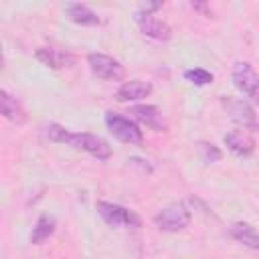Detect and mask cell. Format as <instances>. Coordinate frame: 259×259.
<instances>
[{"label":"cell","instance_id":"21","mask_svg":"<svg viewBox=\"0 0 259 259\" xmlns=\"http://www.w3.org/2000/svg\"><path fill=\"white\" fill-rule=\"evenodd\" d=\"M190 6H192L196 12H200L202 16H210V14H212V10L208 8V4H206V2H190Z\"/></svg>","mask_w":259,"mask_h":259},{"label":"cell","instance_id":"20","mask_svg":"<svg viewBox=\"0 0 259 259\" xmlns=\"http://www.w3.org/2000/svg\"><path fill=\"white\" fill-rule=\"evenodd\" d=\"M162 8V2H142L138 6V12H144V14H154L156 10Z\"/></svg>","mask_w":259,"mask_h":259},{"label":"cell","instance_id":"9","mask_svg":"<svg viewBox=\"0 0 259 259\" xmlns=\"http://www.w3.org/2000/svg\"><path fill=\"white\" fill-rule=\"evenodd\" d=\"M223 144L235 156H251L255 152V146H257L253 136L249 132H245V130H231V132H227L223 136Z\"/></svg>","mask_w":259,"mask_h":259},{"label":"cell","instance_id":"10","mask_svg":"<svg viewBox=\"0 0 259 259\" xmlns=\"http://www.w3.org/2000/svg\"><path fill=\"white\" fill-rule=\"evenodd\" d=\"M130 113L134 115V119H138L142 125H146V127H150V130H154V132L166 130V119H164L162 111H160L156 105L140 103V105L130 107Z\"/></svg>","mask_w":259,"mask_h":259},{"label":"cell","instance_id":"14","mask_svg":"<svg viewBox=\"0 0 259 259\" xmlns=\"http://www.w3.org/2000/svg\"><path fill=\"white\" fill-rule=\"evenodd\" d=\"M0 111L14 125H22L26 121V111H24L22 103L14 95H10L6 89L0 91Z\"/></svg>","mask_w":259,"mask_h":259},{"label":"cell","instance_id":"5","mask_svg":"<svg viewBox=\"0 0 259 259\" xmlns=\"http://www.w3.org/2000/svg\"><path fill=\"white\" fill-rule=\"evenodd\" d=\"M95 210L111 227H121V229H136V227H140V217L134 210H130V208H125L121 204L99 200L95 204Z\"/></svg>","mask_w":259,"mask_h":259},{"label":"cell","instance_id":"11","mask_svg":"<svg viewBox=\"0 0 259 259\" xmlns=\"http://www.w3.org/2000/svg\"><path fill=\"white\" fill-rule=\"evenodd\" d=\"M63 12L71 22H75L79 26H99L101 24L99 14L95 10H91L87 4H83V2H67Z\"/></svg>","mask_w":259,"mask_h":259},{"label":"cell","instance_id":"16","mask_svg":"<svg viewBox=\"0 0 259 259\" xmlns=\"http://www.w3.org/2000/svg\"><path fill=\"white\" fill-rule=\"evenodd\" d=\"M55 227H57V221H55V217H51V214H40V217L36 219L34 227H32V235H30V241H32L34 245L42 243L45 239H49V237L55 233Z\"/></svg>","mask_w":259,"mask_h":259},{"label":"cell","instance_id":"17","mask_svg":"<svg viewBox=\"0 0 259 259\" xmlns=\"http://www.w3.org/2000/svg\"><path fill=\"white\" fill-rule=\"evenodd\" d=\"M184 79L196 87H204V85H210L212 83V73L206 71V69H200V67H194V69H186L184 71Z\"/></svg>","mask_w":259,"mask_h":259},{"label":"cell","instance_id":"13","mask_svg":"<svg viewBox=\"0 0 259 259\" xmlns=\"http://www.w3.org/2000/svg\"><path fill=\"white\" fill-rule=\"evenodd\" d=\"M152 93V83L148 81H140V79H134V81H125L117 87L115 91V99L121 101V103H127V101H140L144 97H148Z\"/></svg>","mask_w":259,"mask_h":259},{"label":"cell","instance_id":"1","mask_svg":"<svg viewBox=\"0 0 259 259\" xmlns=\"http://www.w3.org/2000/svg\"><path fill=\"white\" fill-rule=\"evenodd\" d=\"M231 81L235 89L249 101L259 103V73L247 61H237L231 69Z\"/></svg>","mask_w":259,"mask_h":259},{"label":"cell","instance_id":"18","mask_svg":"<svg viewBox=\"0 0 259 259\" xmlns=\"http://www.w3.org/2000/svg\"><path fill=\"white\" fill-rule=\"evenodd\" d=\"M69 136H71V132H69L67 127L59 125V123H49V127H47V138H49L51 142H57V144H67Z\"/></svg>","mask_w":259,"mask_h":259},{"label":"cell","instance_id":"12","mask_svg":"<svg viewBox=\"0 0 259 259\" xmlns=\"http://www.w3.org/2000/svg\"><path fill=\"white\" fill-rule=\"evenodd\" d=\"M36 59L49 69H65V67L75 65V57L69 51L55 49V47H40L36 51Z\"/></svg>","mask_w":259,"mask_h":259},{"label":"cell","instance_id":"6","mask_svg":"<svg viewBox=\"0 0 259 259\" xmlns=\"http://www.w3.org/2000/svg\"><path fill=\"white\" fill-rule=\"evenodd\" d=\"M87 63H89V69L93 75H97L99 79H105V81H121L125 77V69L123 65L109 57V55H103V53H89L87 55Z\"/></svg>","mask_w":259,"mask_h":259},{"label":"cell","instance_id":"3","mask_svg":"<svg viewBox=\"0 0 259 259\" xmlns=\"http://www.w3.org/2000/svg\"><path fill=\"white\" fill-rule=\"evenodd\" d=\"M190 208L184 202H170L168 206H164L156 217H154V225L160 231L166 233H178L182 229H186L190 225Z\"/></svg>","mask_w":259,"mask_h":259},{"label":"cell","instance_id":"19","mask_svg":"<svg viewBox=\"0 0 259 259\" xmlns=\"http://www.w3.org/2000/svg\"><path fill=\"white\" fill-rule=\"evenodd\" d=\"M198 150H200V158L206 162V164H212V162H217V160H221V150L214 146V144H210V142H200L198 144Z\"/></svg>","mask_w":259,"mask_h":259},{"label":"cell","instance_id":"7","mask_svg":"<svg viewBox=\"0 0 259 259\" xmlns=\"http://www.w3.org/2000/svg\"><path fill=\"white\" fill-rule=\"evenodd\" d=\"M223 105L229 113V119L233 123H237L241 130L245 132H255L259 127L257 123V117H255V111L253 107L245 101V99H237V97H225L223 99Z\"/></svg>","mask_w":259,"mask_h":259},{"label":"cell","instance_id":"15","mask_svg":"<svg viewBox=\"0 0 259 259\" xmlns=\"http://www.w3.org/2000/svg\"><path fill=\"white\" fill-rule=\"evenodd\" d=\"M229 235H231L237 243H241V245H245V247H249V249H253V251H259V231H257L251 223H245V221L231 223Z\"/></svg>","mask_w":259,"mask_h":259},{"label":"cell","instance_id":"8","mask_svg":"<svg viewBox=\"0 0 259 259\" xmlns=\"http://www.w3.org/2000/svg\"><path fill=\"white\" fill-rule=\"evenodd\" d=\"M134 22L138 24V28H140V32L144 34V36H150V38H154V40H170L172 38V28L164 22V20H160V18H156L154 14H144V12H134Z\"/></svg>","mask_w":259,"mask_h":259},{"label":"cell","instance_id":"4","mask_svg":"<svg viewBox=\"0 0 259 259\" xmlns=\"http://www.w3.org/2000/svg\"><path fill=\"white\" fill-rule=\"evenodd\" d=\"M67 144L73 146L75 150L91 154L97 160H109L111 158V146L101 136L91 134V132H71Z\"/></svg>","mask_w":259,"mask_h":259},{"label":"cell","instance_id":"2","mask_svg":"<svg viewBox=\"0 0 259 259\" xmlns=\"http://www.w3.org/2000/svg\"><path fill=\"white\" fill-rule=\"evenodd\" d=\"M103 121H105V127L113 134V138H117L119 142L130 144V146H140L144 142V134L134 119L119 115L115 111H107Z\"/></svg>","mask_w":259,"mask_h":259}]
</instances>
